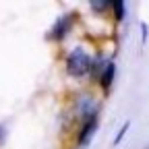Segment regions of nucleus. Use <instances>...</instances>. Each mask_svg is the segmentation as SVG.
<instances>
[{
	"instance_id": "nucleus-8",
	"label": "nucleus",
	"mask_w": 149,
	"mask_h": 149,
	"mask_svg": "<svg viewBox=\"0 0 149 149\" xmlns=\"http://www.w3.org/2000/svg\"><path fill=\"white\" fill-rule=\"evenodd\" d=\"M128 126H130V124L126 122V124H124V126L120 128V133H118V135H116V139H114V145H118V143L122 141V135H124V133H126V130H128Z\"/></svg>"
},
{
	"instance_id": "nucleus-6",
	"label": "nucleus",
	"mask_w": 149,
	"mask_h": 149,
	"mask_svg": "<svg viewBox=\"0 0 149 149\" xmlns=\"http://www.w3.org/2000/svg\"><path fill=\"white\" fill-rule=\"evenodd\" d=\"M112 6H114L116 19H118V21H122V17H124V2H120V0H116V2H112Z\"/></svg>"
},
{
	"instance_id": "nucleus-1",
	"label": "nucleus",
	"mask_w": 149,
	"mask_h": 149,
	"mask_svg": "<svg viewBox=\"0 0 149 149\" xmlns=\"http://www.w3.org/2000/svg\"><path fill=\"white\" fill-rule=\"evenodd\" d=\"M66 68L72 77H85V72L91 70V56L83 48H74L66 58Z\"/></svg>"
},
{
	"instance_id": "nucleus-5",
	"label": "nucleus",
	"mask_w": 149,
	"mask_h": 149,
	"mask_svg": "<svg viewBox=\"0 0 149 149\" xmlns=\"http://www.w3.org/2000/svg\"><path fill=\"white\" fill-rule=\"evenodd\" d=\"M114 72H116L114 62H108V64H106V68H104V72L100 74V83H102V87H104V89H110L112 79H114Z\"/></svg>"
},
{
	"instance_id": "nucleus-4",
	"label": "nucleus",
	"mask_w": 149,
	"mask_h": 149,
	"mask_svg": "<svg viewBox=\"0 0 149 149\" xmlns=\"http://www.w3.org/2000/svg\"><path fill=\"white\" fill-rule=\"evenodd\" d=\"M77 112H79V116L85 120V118H89L93 114H97V106L93 104L91 97H81L79 104H77Z\"/></svg>"
},
{
	"instance_id": "nucleus-3",
	"label": "nucleus",
	"mask_w": 149,
	"mask_h": 149,
	"mask_svg": "<svg viewBox=\"0 0 149 149\" xmlns=\"http://www.w3.org/2000/svg\"><path fill=\"white\" fill-rule=\"evenodd\" d=\"M70 25H72V15H66V17L58 19V23H56L54 29H52V37L54 40H62V37L68 33Z\"/></svg>"
},
{
	"instance_id": "nucleus-9",
	"label": "nucleus",
	"mask_w": 149,
	"mask_h": 149,
	"mask_svg": "<svg viewBox=\"0 0 149 149\" xmlns=\"http://www.w3.org/2000/svg\"><path fill=\"white\" fill-rule=\"evenodd\" d=\"M2 141H4V126L0 124V143H2Z\"/></svg>"
},
{
	"instance_id": "nucleus-7",
	"label": "nucleus",
	"mask_w": 149,
	"mask_h": 149,
	"mask_svg": "<svg viewBox=\"0 0 149 149\" xmlns=\"http://www.w3.org/2000/svg\"><path fill=\"white\" fill-rule=\"evenodd\" d=\"M110 6H112V2H97V0H95V2H91V8L93 10H106Z\"/></svg>"
},
{
	"instance_id": "nucleus-2",
	"label": "nucleus",
	"mask_w": 149,
	"mask_h": 149,
	"mask_svg": "<svg viewBox=\"0 0 149 149\" xmlns=\"http://www.w3.org/2000/svg\"><path fill=\"white\" fill-rule=\"evenodd\" d=\"M95 128H97V114H93V116L85 118V120H83V126H81V130H79V139H77V143H79L81 147H83V145H89L93 133H95Z\"/></svg>"
}]
</instances>
